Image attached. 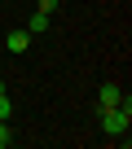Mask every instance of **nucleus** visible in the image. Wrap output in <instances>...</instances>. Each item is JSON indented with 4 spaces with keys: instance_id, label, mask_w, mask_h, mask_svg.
Returning a JSON list of instances; mask_svg holds the SVG:
<instances>
[{
    "instance_id": "6",
    "label": "nucleus",
    "mask_w": 132,
    "mask_h": 149,
    "mask_svg": "<svg viewBox=\"0 0 132 149\" xmlns=\"http://www.w3.org/2000/svg\"><path fill=\"white\" fill-rule=\"evenodd\" d=\"M9 114H13V105H9V97H5V92H0V118H9Z\"/></svg>"
},
{
    "instance_id": "1",
    "label": "nucleus",
    "mask_w": 132,
    "mask_h": 149,
    "mask_svg": "<svg viewBox=\"0 0 132 149\" xmlns=\"http://www.w3.org/2000/svg\"><path fill=\"white\" fill-rule=\"evenodd\" d=\"M128 127H132V97H119V105L101 110V132L106 136H119L128 145Z\"/></svg>"
},
{
    "instance_id": "2",
    "label": "nucleus",
    "mask_w": 132,
    "mask_h": 149,
    "mask_svg": "<svg viewBox=\"0 0 132 149\" xmlns=\"http://www.w3.org/2000/svg\"><path fill=\"white\" fill-rule=\"evenodd\" d=\"M119 97H123V88H119V84H101V92H97V110L119 105Z\"/></svg>"
},
{
    "instance_id": "5",
    "label": "nucleus",
    "mask_w": 132,
    "mask_h": 149,
    "mask_svg": "<svg viewBox=\"0 0 132 149\" xmlns=\"http://www.w3.org/2000/svg\"><path fill=\"white\" fill-rule=\"evenodd\" d=\"M13 145V132H9V118H0V149Z\"/></svg>"
},
{
    "instance_id": "7",
    "label": "nucleus",
    "mask_w": 132,
    "mask_h": 149,
    "mask_svg": "<svg viewBox=\"0 0 132 149\" xmlns=\"http://www.w3.org/2000/svg\"><path fill=\"white\" fill-rule=\"evenodd\" d=\"M57 9V0H40V13H53Z\"/></svg>"
},
{
    "instance_id": "3",
    "label": "nucleus",
    "mask_w": 132,
    "mask_h": 149,
    "mask_svg": "<svg viewBox=\"0 0 132 149\" xmlns=\"http://www.w3.org/2000/svg\"><path fill=\"white\" fill-rule=\"evenodd\" d=\"M5 48H9V53H18V57H22V53H27V48H31V35H27V31H9V40H5Z\"/></svg>"
},
{
    "instance_id": "4",
    "label": "nucleus",
    "mask_w": 132,
    "mask_h": 149,
    "mask_svg": "<svg viewBox=\"0 0 132 149\" xmlns=\"http://www.w3.org/2000/svg\"><path fill=\"white\" fill-rule=\"evenodd\" d=\"M48 18H53V13H40V9H35L31 22H27V35H44V31H48Z\"/></svg>"
},
{
    "instance_id": "8",
    "label": "nucleus",
    "mask_w": 132,
    "mask_h": 149,
    "mask_svg": "<svg viewBox=\"0 0 132 149\" xmlns=\"http://www.w3.org/2000/svg\"><path fill=\"white\" fill-rule=\"evenodd\" d=\"M0 92H5V79H0Z\"/></svg>"
}]
</instances>
